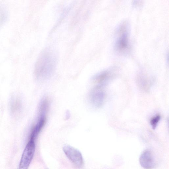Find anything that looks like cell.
Listing matches in <instances>:
<instances>
[{"label": "cell", "mask_w": 169, "mask_h": 169, "mask_svg": "<svg viewBox=\"0 0 169 169\" xmlns=\"http://www.w3.org/2000/svg\"><path fill=\"white\" fill-rule=\"evenodd\" d=\"M44 53L39 59L35 68L36 76L42 80L48 78L51 75L55 64L53 55L48 52Z\"/></svg>", "instance_id": "1"}, {"label": "cell", "mask_w": 169, "mask_h": 169, "mask_svg": "<svg viewBox=\"0 0 169 169\" xmlns=\"http://www.w3.org/2000/svg\"><path fill=\"white\" fill-rule=\"evenodd\" d=\"M35 150V141L29 140L23 152L19 169H28L34 157Z\"/></svg>", "instance_id": "2"}, {"label": "cell", "mask_w": 169, "mask_h": 169, "mask_svg": "<svg viewBox=\"0 0 169 169\" xmlns=\"http://www.w3.org/2000/svg\"><path fill=\"white\" fill-rule=\"evenodd\" d=\"M63 150L66 156L75 166L78 168L83 166V159L80 151L70 145L65 146Z\"/></svg>", "instance_id": "3"}, {"label": "cell", "mask_w": 169, "mask_h": 169, "mask_svg": "<svg viewBox=\"0 0 169 169\" xmlns=\"http://www.w3.org/2000/svg\"><path fill=\"white\" fill-rule=\"evenodd\" d=\"M104 97V92L101 89V86L99 85L92 89L89 95L92 104L97 107H100L102 105Z\"/></svg>", "instance_id": "4"}, {"label": "cell", "mask_w": 169, "mask_h": 169, "mask_svg": "<svg viewBox=\"0 0 169 169\" xmlns=\"http://www.w3.org/2000/svg\"><path fill=\"white\" fill-rule=\"evenodd\" d=\"M141 166L145 169H152L155 166L154 155L149 150L144 151L140 155V158Z\"/></svg>", "instance_id": "5"}, {"label": "cell", "mask_w": 169, "mask_h": 169, "mask_svg": "<svg viewBox=\"0 0 169 169\" xmlns=\"http://www.w3.org/2000/svg\"><path fill=\"white\" fill-rule=\"evenodd\" d=\"M161 119V117L160 115H158L155 116V117L152 118L150 121V124L152 128L155 129L157 127L159 122Z\"/></svg>", "instance_id": "6"}, {"label": "cell", "mask_w": 169, "mask_h": 169, "mask_svg": "<svg viewBox=\"0 0 169 169\" xmlns=\"http://www.w3.org/2000/svg\"><path fill=\"white\" fill-rule=\"evenodd\" d=\"M20 103L18 100H17L15 101V102L14 103V104H13V106L12 107L13 108L12 110L13 111H17L18 110V109L19 110L20 107Z\"/></svg>", "instance_id": "7"}]
</instances>
